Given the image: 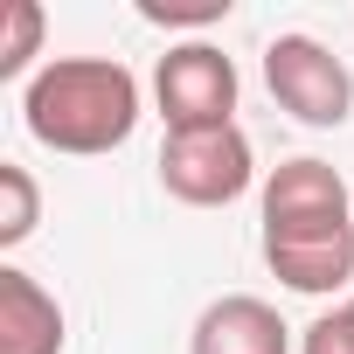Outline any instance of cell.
Listing matches in <instances>:
<instances>
[{
	"label": "cell",
	"mask_w": 354,
	"mask_h": 354,
	"mask_svg": "<svg viewBox=\"0 0 354 354\" xmlns=\"http://www.w3.org/2000/svg\"><path fill=\"white\" fill-rule=\"evenodd\" d=\"M264 84H271V97L299 118V125H347V111H354V77H347V63L326 49V42H313V35H278L271 49H264Z\"/></svg>",
	"instance_id": "5b68a950"
},
{
	"label": "cell",
	"mask_w": 354,
	"mask_h": 354,
	"mask_svg": "<svg viewBox=\"0 0 354 354\" xmlns=\"http://www.w3.org/2000/svg\"><path fill=\"white\" fill-rule=\"evenodd\" d=\"M153 97H160L167 132H216V125H236V63H230L216 42H181V49L160 56Z\"/></svg>",
	"instance_id": "277c9868"
},
{
	"label": "cell",
	"mask_w": 354,
	"mask_h": 354,
	"mask_svg": "<svg viewBox=\"0 0 354 354\" xmlns=\"http://www.w3.org/2000/svg\"><path fill=\"white\" fill-rule=\"evenodd\" d=\"M0 354H63V306L28 271L0 264Z\"/></svg>",
	"instance_id": "52a82bcc"
},
{
	"label": "cell",
	"mask_w": 354,
	"mask_h": 354,
	"mask_svg": "<svg viewBox=\"0 0 354 354\" xmlns=\"http://www.w3.org/2000/svg\"><path fill=\"white\" fill-rule=\"evenodd\" d=\"M299 354H354V306H333V313H319V319L306 326Z\"/></svg>",
	"instance_id": "8fae6325"
},
{
	"label": "cell",
	"mask_w": 354,
	"mask_h": 354,
	"mask_svg": "<svg viewBox=\"0 0 354 354\" xmlns=\"http://www.w3.org/2000/svg\"><path fill=\"white\" fill-rule=\"evenodd\" d=\"M35 223H42V195H35V174L8 160V167H0V250L28 243V236H35Z\"/></svg>",
	"instance_id": "ba28073f"
},
{
	"label": "cell",
	"mask_w": 354,
	"mask_h": 354,
	"mask_svg": "<svg viewBox=\"0 0 354 354\" xmlns=\"http://www.w3.org/2000/svg\"><path fill=\"white\" fill-rule=\"evenodd\" d=\"M21 118L49 153H111L139 125V77L111 56H56L28 77Z\"/></svg>",
	"instance_id": "7a4b0ae2"
},
{
	"label": "cell",
	"mask_w": 354,
	"mask_h": 354,
	"mask_svg": "<svg viewBox=\"0 0 354 354\" xmlns=\"http://www.w3.org/2000/svg\"><path fill=\"white\" fill-rule=\"evenodd\" d=\"M347 306H354V299H347Z\"/></svg>",
	"instance_id": "7c38bea8"
},
{
	"label": "cell",
	"mask_w": 354,
	"mask_h": 354,
	"mask_svg": "<svg viewBox=\"0 0 354 354\" xmlns=\"http://www.w3.org/2000/svg\"><path fill=\"white\" fill-rule=\"evenodd\" d=\"M139 21H153V28H216V21H230V0H139Z\"/></svg>",
	"instance_id": "30bf717a"
},
{
	"label": "cell",
	"mask_w": 354,
	"mask_h": 354,
	"mask_svg": "<svg viewBox=\"0 0 354 354\" xmlns=\"http://www.w3.org/2000/svg\"><path fill=\"white\" fill-rule=\"evenodd\" d=\"M35 49H42V8H35V0H8V35H0V77H21Z\"/></svg>",
	"instance_id": "9c48e42d"
},
{
	"label": "cell",
	"mask_w": 354,
	"mask_h": 354,
	"mask_svg": "<svg viewBox=\"0 0 354 354\" xmlns=\"http://www.w3.org/2000/svg\"><path fill=\"white\" fill-rule=\"evenodd\" d=\"M195 354H292V326L278 319V306L230 292L195 319Z\"/></svg>",
	"instance_id": "8992f818"
},
{
	"label": "cell",
	"mask_w": 354,
	"mask_h": 354,
	"mask_svg": "<svg viewBox=\"0 0 354 354\" xmlns=\"http://www.w3.org/2000/svg\"><path fill=\"white\" fill-rule=\"evenodd\" d=\"M257 181V160L243 125H216V132H167L160 146V188L188 209H223Z\"/></svg>",
	"instance_id": "3957f363"
},
{
	"label": "cell",
	"mask_w": 354,
	"mask_h": 354,
	"mask_svg": "<svg viewBox=\"0 0 354 354\" xmlns=\"http://www.w3.org/2000/svg\"><path fill=\"white\" fill-rule=\"evenodd\" d=\"M264 264L292 292H340L354 278V209L326 160H278L264 181Z\"/></svg>",
	"instance_id": "6da1fadb"
}]
</instances>
